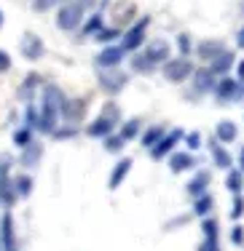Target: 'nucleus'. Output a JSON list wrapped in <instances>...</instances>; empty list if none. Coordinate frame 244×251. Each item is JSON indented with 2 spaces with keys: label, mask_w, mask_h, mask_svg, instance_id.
<instances>
[{
  "label": "nucleus",
  "mask_w": 244,
  "mask_h": 251,
  "mask_svg": "<svg viewBox=\"0 0 244 251\" xmlns=\"http://www.w3.org/2000/svg\"><path fill=\"white\" fill-rule=\"evenodd\" d=\"M11 70V56L5 51H0V73H8Z\"/></svg>",
  "instance_id": "41"
},
{
  "label": "nucleus",
  "mask_w": 244,
  "mask_h": 251,
  "mask_svg": "<svg viewBox=\"0 0 244 251\" xmlns=\"http://www.w3.org/2000/svg\"><path fill=\"white\" fill-rule=\"evenodd\" d=\"M99 29H102V14H94L92 19L86 22V25H83V38H89V35H97Z\"/></svg>",
  "instance_id": "24"
},
{
  "label": "nucleus",
  "mask_w": 244,
  "mask_h": 251,
  "mask_svg": "<svg viewBox=\"0 0 244 251\" xmlns=\"http://www.w3.org/2000/svg\"><path fill=\"white\" fill-rule=\"evenodd\" d=\"M212 158H215L217 169H231V163H234V158L228 155L225 147H215V150H212Z\"/></svg>",
  "instance_id": "23"
},
{
  "label": "nucleus",
  "mask_w": 244,
  "mask_h": 251,
  "mask_svg": "<svg viewBox=\"0 0 244 251\" xmlns=\"http://www.w3.org/2000/svg\"><path fill=\"white\" fill-rule=\"evenodd\" d=\"M118 121H121V112H118V107H116V104H108V107L102 110V115L94 118V121L86 126V134L94 136V139H105V136L113 134V128H116Z\"/></svg>",
  "instance_id": "1"
},
{
  "label": "nucleus",
  "mask_w": 244,
  "mask_h": 251,
  "mask_svg": "<svg viewBox=\"0 0 244 251\" xmlns=\"http://www.w3.org/2000/svg\"><path fill=\"white\" fill-rule=\"evenodd\" d=\"M132 70H134V73H151L153 62L145 56V53H137V56L132 59Z\"/></svg>",
  "instance_id": "25"
},
{
  "label": "nucleus",
  "mask_w": 244,
  "mask_h": 251,
  "mask_svg": "<svg viewBox=\"0 0 244 251\" xmlns=\"http://www.w3.org/2000/svg\"><path fill=\"white\" fill-rule=\"evenodd\" d=\"M231 241H234L236 246H242V243H244V230H242V227H234V230H231Z\"/></svg>",
  "instance_id": "40"
},
{
  "label": "nucleus",
  "mask_w": 244,
  "mask_h": 251,
  "mask_svg": "<svg viewBox=\"0 0 244 251\" xmlns=\"http://www.w3.org/2000/svg\"><path fill=\"white\" fill-rule=\"evenodd\" d=\"M215 139H217V142H223V145H231V142L236 139V126L231 123V121L217 123V128H215Z\"/></svg>",
  "instance_id": "18"
},
{
  "label": "nucleus",
  "mask_w": 244,
  "mask_h": 251,
  "mask_svg": "<svg viewBox=\"0 0 244 251\" xmlns=\"http://www.w3.org/2000/svg\"><path fill=\"white\" fill-rule=\"evenodd\" d=\"M137 134H140V123H137V121H126V123H123V128H121V139L123 142L134 139Z\"/></svg>",
  "instance_id": "27"
},
{
  "label": "nucleus",
  "mask_w": 244,
  "mask_h": 251,
  "mask_svg": "<svg viewBox=\"0 0 244 251\" xmlns=\"http://www.w3.org/2000/svg\"><path fill=\"white\" fill-rule=\"evenodd\" d=\"M22 53H25V59H30V62H38V59L46 53V49H43V40H40L38 35L27 32L25 38H22Z\"/></svg>",
  "instance_id": "8"
},
{
  "label": "nucleus",
  "mask_w": 244,
  "mask_h": 251,
  "mask_svg": "<svg viewBox=\"0 0 244 251\" xmlns=\"http://www.w3.org/2000/svg\"><path fill=\"white\" fill-rule=\"evenodd\" d=\"M57 3H62V0H32V8L35 11H49V8H54Z\"/></svg>",
  "instance_id": "36"
},
{
  "label": "nucleus",
  "mask_w": 244,
  "mask_h": 251,
  "mask_svg": "<svg viewBox=\"0 0 244 251\" xmlns=\"http://www.w3.org/2000/svg\"><path fill=\"white\" fill-rule=\"evenodd\" d=\"M185 142H188L190 150H199V145H201V134H199V131H193V134H185Z\"/></svg>",
  "instance_id": "38"
},
{
  "label": "nucleus",
  "mask_w": 244,
  "mask_h": 251,
  "mask_svg": "<svg viewBox=\"0 0 244 251\" xmlns=\"http://www.w3.org/2000/svg\"><path fill=\"white\" fill-rule=\"evenodd\" d=\"M145 56L153 62V67L161 64V62H169V43H166V40H153V43L148 46Z\"/></svg>",
  "instance_id": "11"
},
{
  "label": "nucleus",
  "mask_w": 244,
  "mask_h": 251,
  "mask_svg": "<svg viewBox=\"0 0 244 251\" xmlns=\"http://www.w3.org/2000/svg\"><path fill=\"white\" fill-rule=\"evenodd\" d=\"M236 43H239V49H244V27L239 29V35H236Z\"/></svg>",
  "instance_id": "42"
},
{
  "label": "nucleus",
  "mask_w": 244,
  "mask_h": 251,
  "mask_svg": "<svg viewBox=\"0 0 244 251\" xmlns=\"http://www.w3.org/2000/svg\"><path fill=\"white\" fill-rule=\"evenodd\" d=\"M207 184H210V174H207V171H199V174H196L193 179H190V184H188V193L193 195H204V190H207Z\"/></svg>",
  "instance_id": "20"
},
{
  "label": "nucleus",
  "mask_w": 244,
  "mask_h": 251,
  "mask_svg": "<svg viewBox=\"0 0 244 251\" xmlns=\"http://www.w3.org/2000/svg\"><path fill=\"white\" fill-rule=\"evenodd\" d=\"M40 155H43V147H40L38 142H30L27 147H22V166H25V169H32L40 160Z\"/></svg>",
  "instance_id": "16"
},
{
  "label": "nucleus",
  "mask_w": 244,
  "mask_h": 251,
  "mask_svg": "<svg viewBox=\"0 0 244 251\" xmlns=\"http://www.w3.org/2000/svg\"><path fill=\"white\" fill-rule=\"evenodd\" d=\"M0 251H19V246H16V232H14V217H11V211H5L3 219H0Z\"/></svg>",
  "instance_id": "4"
},
{
  "label": "nucleus",
  "mask_w": 244,
  "mask_h": 251,
  "mask_svg": "<svg viewBox=\"0 0 244 251\" xmlns=\"http://www.w3.org/2000/svg\"><path fill=\"white\" fill-rule=\"evenodd\" d=\"M38 83H40V75H27V80H25V86H22V94H25V97H27V94H32L35 91V88H38Z\"/></svg>",
  "instance_id": "33"
},
{
  "label": "nucleus",
  "mask_w": 244,
  "mask_h": 251,
  "mask_svg": "<svg viewBox=\"0 0 244 251\" xmlns=\"http://www.w3.org/2000/svg\"><path fill=\"white\" fill-rule=\"evenodd\" d=\"M161 136H164V128H161V126H153V128H148V134L142 136V145L153 147L156 142H161Z\"/></svg>",
  "instance_id": "26"
},
{
  "label": "nucleus",
  "mask_w": 244,
  "mask_h": 251,
  "mask_svg": "<svg viewBox=\"0 0 244 251\" xmlns=\"http://www.w3.org/2000/svg\"><path fill=\"white\" fill-rule=\"evenodd\" d=\"M190 75H193V88L199 94L212 91V88H215V83H217V75L212 73L210 67H201V70H196V73H190Z\"/></svg>",
  "instance_id": "10"
},
{
  "label": "nucleus",
  "mask_w": 244,
  "mask_h": 251,
  "mask_svg": "<svg viewBox=\"0 0 244 251\" xmlns=\"http://www.w3.org/2000/svg\"><path fill=\"white\" fill-rule=\"evenodd\" d=\"M169 163H172V171H188V169H196L193 155H188V152H175Z\"/></svg>",
  "instance_id": "19"
},
{
  "label": "nucleus",
  "mask_w": 244,
  "mask_h": 251,
  "mask_svg": "<svg viewBox=\"0 0 244 251\" xmlns=\"http://www.w3.org/2000/svg\"><path fill=\"white\" fill-rule=\"evenodd\" d=\"M220 51H225L220 40H204L201 46H196V56L204 59V62H212V59H215Z\"/></svg>",
  "instance_id": "15"
},
{
  "label": "nucleus",
  "mask_w": 244,
  "mask_h": 251,
  "mask_svg": "<svg viewBox=\"0 0 244 251\" xmlns=\"http://www.w3.org/2000/svg\"><path fill=\"white\" fill-rule=\"evenodd\" d=\"M123 51L121 46H108V49H105L102 53H99L97 56V67L99 70H113V67H118V64H121V59H123Z\"/></svg>",
  "instance_id": "9"
},
{
  "label": "nucleus",
  "mask_w": 244,
  "mask_h": 251,
  "mask_svg": "<svg viewBox=\"0 0 244 251\" xmlns=\"http://www.w3.org/2000/svg\"><path fill=\"white\" fill-rule=\"evenodd\" d=\"M193 211H196V217H207V214L212 211V198L210 195H196V203H193Z\"/></svg>",
  "instance_id": "22"
},
{
  "label": "nucleus",
  "mask_w": 244,
  "mask_h": 251,
  "mask_svg": "<svg viewBox=\"0 0 244 251\" xmlns=\"http://www.w3.org/2000/svg\"><path fill=\"white\" fill-rule=\"evenodd\" d=\"M0 27H3V11H0Z\"/></svg>",
  "instance_id": "45"
},
{
  "label": "nucleus",
  "mask_w": 244,
  "mask_h": 251,
  "mask_svg": "<svg viewBox=\"0 0 244 251\" xmlns=\"http://www.w3.org/2000/svg\"><path fill=\"white\" fill-rule=\"evenodd\" d=\"M190 73H193V64H190L185 56H180V59H175V62H166L164 64V77L169 83H183L185 77H190Z\"/></svg>",
  "instance_id": "3"
},
{
  "label": "nucleus",
  "mask_w": 244,
  "mask_h": 251,
  "mask_svg": "<svg viewBox=\"0 0 244 251\" xmlns=\"http://www.w3.org/2000/svg\"><path fill=\"white\" fill-rule=\"evenodd\" d=\"M177 46H180V51H183V53H188L190 49H193V43H190L188 35H180V38H177Z\"/></svg>",
  "instance_id": "39"
},
{
  "label": "nucleus",
  "mask_w": 244,
  "mask_h": 251,
  "mask_svg": "<svg viewBox=\"0 0 244 251\" xmlns=\"http://www.w3.org/2000/svg\"><path fill=\"white\" fill-rule=\"evenodd\" d=\"M201 232H204L207 238H217V219H204Z\"/></svg>",
  "instance_id": "34"
},
{
  "label": "nucleus",
  "mask_w": 244,
  "mask_h": 251,
  "mask_svg": "<svg viewBox=\"0 0 244 251\" xmlns=\"http://www.w3.org/2000/svg\"><path fill=\"white\" fill-rule=\"evenodd\" d=\"M83 5H78L75 0H67V3L59 8V14H57V27L59 29H64V32H73V29H78L81 27V22H83Z\"/></svg>",
  "instance_id": "2"
},
{
  "label": "nucleus",
  "mask_w": 244,
  "mask_h": 251,
  "mask_svg": "<svg viewBox=\"0 0 244 251\" xmlns=\"http://www.w3.org/2000/svg\"><path fill=\"white\" fill-rule=\"evenodd\" d=\"M118 35H121V29H118V27H110V29H99V32H97V40H99V43H105V46H108L110 40H116V38H118Z\"/></svg>",
  "instance_id": "30"
},
{
  "label": "nucleus",
  "mask_w": 244,
  "mask_h": 251,
  "mask_svg": "<svg viewBox=\"0 0 244 251\" xmlns=\"http://www.w3.org/2000/svg\"><path fill=\"white\" fill-rule=\"evenodd\" d=\"M242 94H244V86H239V97H242Z\"/></svg>",
  "instance_id": "46"
},
{
  "label": "nucleus",
  "mask_w": 244,
  "mask_h": 251,
  "mask_svg": "<svg viewBox=\"0 0 244 251\" xmlns=\"http://www.w3.org/2000/svg\"><path fill=\"white\" fill-rule=\"evenodd\" d=\"M11 182H14V193H16V198H27V195L32 193V179H30L27 174L11 179Z\"/></svg>",
  "instance_id": "21"
},
{
  "label": "nucleus",
  "mask_w": 244,
  "mask_h": 251,
  "mask_svg": "<svg viewBox=\"0 0 244 251\" xmlns=\"http://www.w3.org/2000/svg\"><path fill=\"white\" fill-rule=\"evenodd\" d=\"M105 150L108 152H121L123 150V139L121 136H105Z\"/></svg>",
  "instance_id": "32"
},
{
  "label": "nucleus",
  "mask_w": 244,
  "mask_h": 251,
  "mask_svg": "<svg viewBox=\"0 0 244 251\" xmlns=\"http://www.w3.org/2000/svg\"><path fill=\"white\" fill-rule=\"evenodd\" d=\"M83 110H86V104H83L81 99H75V101L64 99V107H62V115L59 118H64L67 123H78L83 118Z\"/></svg>",
  "instance_id": "13"
},
{
  "label": "nucleus",
  "mask_w": 244,
  "mask_h": 251,
  "mask_svg": "<svg viewBox=\"0 0 244 251\" xmlns=\"http://www.w3.org/2000/svg\"><path fill=\"white\" fill-rule=\"evenodd\" d=\"M242 214H244V198H242L239 193H236V198H234V208H231V217H234V219H239Z\"/></svg>",
  "instance_id": "35"
},
{
  "label": "nucleus",
  "mask_w": 244,
  "mask_h": 251,
  "mask_svg": "<svg viewBox=\"0 0 244 251\" xmlns=\"http://www.w3.org/2000/svg\"><path fill=\"white\" fill-rule=\"evenodd\" d=\"M25 128H38V110L32 104H27L25 110Z\"/></svg>",
  "instance_id": "31"
},
{
  "label": "nucleus",
  "mask_w": 244,
  "mask_h": 251,
  "mask_svg": "<svg viewBox=\"0 0 244 251\" xmlns=\"http://www.w3.org/2000/svg\"><path fill=\"white\" fill-rule=\"evenodd\" d=\"M196 251H220L217 238H207L204 243H199V249H196Z\"/></svg>",
  "instance_id": "37"
},
{
  "label": "nucleus",
  "mask_w": 244,
  "mask_h": 251,
  "mask_svg": "<svg viewBox=\"0 0 244 251\" xmlns=\"http://www.w3.org/2000/svg\"><path fill=\"white\" fill-rule=\"evenodd\" d=\"M14 142H16V147H27L32 142V128H19L14 134Z\"/></svg>",
  "instance_id": "29"
},
{
  "label": "nucleus",
  "mask_w": 244,
  "mask_h": 251,
  "mask_svg": "<svg viewBox=\"0 0 244 251\" xmlns=\"http://www.w3.org/2000/svg\"><path fill=\"white\" fill-rule=\"evenodd\" d=\"M239 171H244V147H242V155H239Z\"/></svg>",
  "instance_id": "43"
},
{
  "label": "nucleus",
  "mask_w": 244,
  "mask_h": 251,
  "mask_svg": "<svg viewBox=\"0 0 244 251\" xmlns=\"http://www.w3.org/2000/svg\"><path fill=\"white\" fill-rule=\"evenodd\" d=\"M212 91L217 94V99H236L239 97V80H231V77H223V80L215 83Z\"/></svg>",
  "instance_id": "12"
},
{
  "label": "nucleus",
  "mask_w": 244,
  "mask_h": 251,
  "mask_svg": "<svg viewBox=\"0 0 244 251\" xmlns=\"http://www.w3.org/2000/svg\"><path fill=\"white\" fill-rule=\"evenodd\" d=\"M99 86H102V91H108V94H118L123 86H126V75L118 73L116 67L102 70V73H99Z\"/></svg>",
  "instance_id": "7"
},
{
  "label": "nucleus",
  "mask_w": 244,
  "mask_h": 251,
  "mask_svg": "<svg viewBox=\"0 0 244 251\" xmlns=\"http://www.w3.org/2000/svg\"><path fill=\"white\" fill-rule=\"evenodd\" d=\"M183 136H185V134H183L180 128H177V131H172V134H164V136H161V142H156V145L151 147V155H153L156 160L166 158V155H169V152L177 147V142H180Z\"/></svg>",
  "instance_id": "6"
},
{
  "label": "nucleus",
  "mask_w": 244,
  "mask_h": 251,
  "mask_svg": "<svg viewBox=\"0 0 244 251\" xmlns=\"http://www.w3.org/2000/svg\"><path fill=\"white\" fill-rule=\"evenodd\" d=\"M129 169H132V158H123V160H118V163H116V169H113V174H110V179H108L110 190H118V187H121V182L126 179Z\"/></svg>",
  "instance_id": "14"
},
{
  "label": "nucleus",
  "mask_w": 244,
  "mask_h": 251,
  "mask_svg": "<svg viewBox=\"0 0 244 251\" xmlns=\"http://www.w3.org/2000/svg\"><path fill=\"white\" fill-rule=\"evenodd\" d=\"M239 77H244V59L239 62Z\"/></svg>",
  "instance_id": "44"
},
{
  "label": "nucleus",
  "mask_w": 244,
  "mask_h": 251,
  "mask_svg": "<svg viewBox=\"0 0 244 251\" xmlns=\"http://www.w3.org/2000/svg\"><path fill=\"white\" fill-rule=\"evenodd\" d=\"M231 67H234V53H231V51H220L217 56L212 59V67H210V70H212L215 75H225Z\"/></svg>",
  "instance_id": "17"
},
{
  "label": "nucleus",
  "mask_w": 244,
  "mask_h": 251,
  "mask_svg": "<svg viewBox=\"0 0 244 251\" xmlns=\"http://www.w3.org/2000/svg\"><path fill=\"white\" fill-rule=\"evenodd\" d=\"M225 187H228L234 195L239 193V190H242V171H231L228 179H225Z\"/></svg>",
  "instance_id": "28"
},
{
  "label": "nucleus",
  "mask_w": 244,
  "mask_h": 251,
  "mask_svg": "<svg viewBox=\"0 0 244 251\" xmlns=\"http://www.w3.org/2000/svg\"><path fill=\"white\" fill-rule=\"evenodd\" d=\"M148 25H151V16H142V19L137 22V25L129 29L126 35H123L121 49H123V51H134V49H140L142 40H145V29H148Z\"/></svg>",
  "instance_id": "5"
}]
</instances>
